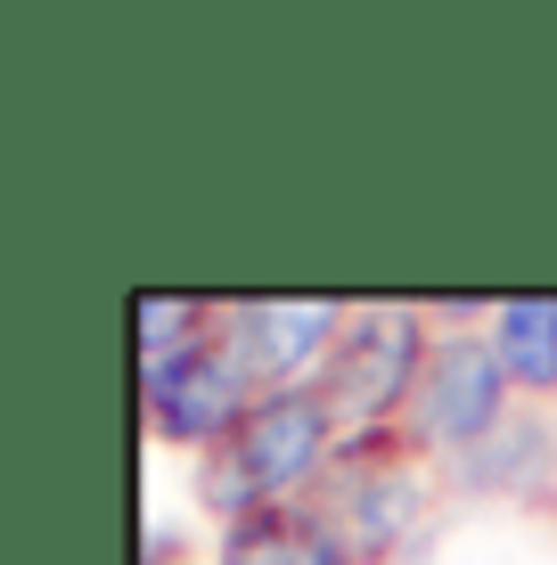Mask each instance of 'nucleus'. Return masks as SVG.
Here are the masks:
<instances>
[{
    "label": "nucleus",
    "instance_id": "1",
    "mask_svg": "<svg viewBox=\"0 0 557 565\" xmlns=\"http://www.w3.org/2000/svg\"><path fill=\"white\" fill-rule=\"evenodd\" d=\"M336 459H344V418L329 411V394L320 385H279L197 467V492L222 524L246 509H296V500H320L336 483Z\"/></svg>",
    "mask_w": 557,
    "mask_h": 565
},
{
    "label": "nucleus",
    "instance_id": "2",
    "mask_svg": "<svg viewBox=\"0 0 557 565\" xmlns=\"http://www.w3.org/2000/svg\"><path fill=\"white\" fill-rule=\"evenodd\" d=\"M435 353V320L418 303H353L344 311V337L329 369H320V394L344 418V435H401L418 377Z\"/></svg>",
    "mask_w": 557,
    "mask_h": 565
},
{
    "label": "nucleus",
    "instance_id": "3",
    "mask_svg": "<svg viewBox=\"0 0 557 565\" xmlns=\"http://www.w3.org/2000/svg\"><path fill=\"white\" fill-rule=\"evenodd\" d=\"M508 418H516V385H508V369H501L484 328L435 337L427 377H418L410 411H401V443H410L418 459H451L459 467L468 451H484Z\"/></svg>",
    "mask_w": 557,
    "mask_h": 565
},
{
    "label": "nucleus",
    "instance_id": "4",
    "mask_svg": "<svg viewBox=\"0 0 557 565\" xmlns=\"http://www.w3.org/2000/svg\"><path fill=\"white\" fill-rule=\"evenodd\" d=\"M255 402L263 394L246 385V369L229 361L222 320H214V337H205V344H189V353L140 369V418H148V435L172 443V451H197V459H214L222 443L238 435V418L255 411Z\"/></svg>",
    "mask_w": 557,
    "mask_h": 565
},
{
    "label": "nucleus",
    "instance_id": "5",
    "mask_svg": "<svg viewBox=\"0 0 557 565\" xmlns=\"http://www.w3.org/2000/svg\"><path fill=\"white\" fill-rule=\"evenodd\" d=\"M320 509L336 516V533L353 541L361 565H386L427 516V483H418V451L401 435H344L336 483L320 492Z\"/></svg>",
    "mask_w": 557,
    "mask_h": 565
},
{
    "label": "nucleus",
    "instance_id": "6",
    "mask_svg": "<svg viewBox=\"0 0 557 565\" xmlns=\"http://www.w3.org/2000/svg\"><path fill=\"white\" fill-rule=\"evenodd\" d=\"M344 311L329 296H229L222 303V344L229 361L246 369L255 394H279V385H320L336 337H344Z\"/></svg>",
    "mask_w": 557,
    "mask_h": 565
},
{
    "label": "nucleus",
    "instance_id": "7",
    "mask_svg": "<svg viewBox=\"0 0 557 565\" xmlns=\"http://www.w3.org/2000/svg\"><path fill=\"white\" fill-rule=\"evenodd\" d=\"M214 565H361L353 541L336 533V516L320 500L296 509H246L214 533Z\"/></svg>",
    "mask_w": 557,
    "mask_h": 565
},
{
    "label": "nucleus",
    "instance_id": "8",
    "mask_svg": "<svg viewBox=\"0 0 557 565\" xmlns=\"http://www.w3.org/2000/svg\"><path fill=\"white\" fill-rule=\"evenodd\" d=\"M484 337L516 394H557V296H501L484 311Z\"/></svg>",
    "mask_w": 557,
    "mask_h": 565
},
{
    "label": "nucleus",
    "instance_id": "9",
    "mask_svg": "<svg viewBox=\"0 0 557 565\" xmlns=\"http://www.w3.org/2000/svg\"><path fill=\"white\" fill-rule=\"evenodd\" d=\"M549 467H557V443H549V426L516 411V418L501 426V435H492L484 451H468V459L451 467V476L468 483V492H533V483H542Z\"/></svg>",
    "mask_w": 557,
    "mask_h": 565
},
{
    "label": "nucleus",
    "instance_id": "10",
    "mask_svg": "<svg viewBox=\"0 0 557 565\" xmlns=\"http://www.w3.org/2000/svg\"><path fill=\"white\" fill-rule=\"evenodd\" d=\"M214 320H222V303H205V296H140L131 303V353H140V369L172 361L214 337Z\"/></svg>",
    "mask_w": 557,
    "mask_h": 565
}]
</instances>
